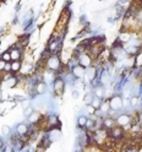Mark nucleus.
<instances>
[{
	"instance_id": "obj_27",
	"label": "nucleus",
	"mask_w": 142,
	"mask_h": 152,
	"mask_svg": "<svg viewBox=\"0 0 142 152\" xmlns=\"http://www.w3.org/2000/svg\"><path fill=\"white\" fill-rule=\"evenodd\" d=\"M87 112H88V113H91V114H94V113H96L97 110L94 109L92 106H87Z\"/></svg>"
},
{
	"instance_id": "obj_18",
	"label": "nucleus",
	"mask_w": 142,
	"mask_h": 152,
	"mask_svg": "<svg viewBox=\"0 0 142 152\" xmlns=\"http://www.w3.org/2000/svg\"><path fill=\"white\" fill-rule=\"evenodd\" d=\"M87 120H88V119L84 117V115H80V117L77 118V125H79L80 128H86Z\"/></svg>"
},
{
	"instance_id": "obj_16",
	"label": "nucleus",
	"mask_w": 142,
	"mask_h": 152,
	"mask_svg": "<svg viewBox=\"0 0 142 152\" xmlns=\"http://www.w3.org/2000/svg\"><path fill=\"white\" fill-rule=\"evenodd\" d=\"M100 83L102 85H107L109 81H110V74L108 72V71H104V72H102V75H100Z\"/></svg>"
},
{
	"instance_id": "obj_7",
	"label": "nucleus",
	"mask_w": 142,
	"mask_h": 152,
	"mask_svg": "<svg viewBox=\"0 0 142 152\" xmlns=\"http://www.w3.org/2000/svg\"><path fill=\"white\" fill-rule=\"evenodd\" d=\"M96 76H97V69L94 68V66H90V68L86 70V72H84L83 77L86 79L87 82H91V81H93L94 79H96Z\"/></svg>"
},
{
	"instance_id": "obj_9",
	"label": "nucleus",
	"mask_w": 142,
	"mask_h": 152,
	"mask_svg": "<svg viewBox=\"0 0 142 152\" xmlns=\"http://www.w3.org/2000/svg\"><path fill=\"white\" fill-rule=\"evenodd\" d=\"M28 131H30V129H28L27 124H25V123H20V124H17L16 126V132H17V135L18 136H25L28 134Z\"/></svg>"
},
{
	"instance_id": "obj_1",
	"label": "nucleus",
	"mask_w": 142,
	"mask_h": 152,
	"mask_svg": "<svg viewBox=\"0 0 142 152\" xmlns=\"http://www.w3.org/2000/svg\"><path fill=\"white\" fill-rule=\"evenodd\" d=\"M61 65L63 64H61V60L59 58V55L58 54H52L50 58L45 63V68L48 70H50V71H53V72H58L60 70V68H61Z\"/></svg>"
},
{
	"instance_id": "obj_19",
	"label": "nucleus",
	"mask_w": 142,
	"mask_h": 152,
	"mask_svg": "<svg viewBox=\"0 0 142 152\" xmlns=\"http://www.w3.org/2000/svg\"><path fill=\"white\" fill-rule=\"evenodd\" d=\"M100 113H109L110 110V106H109V101H106V102H102L100 104Z\"/></svg>"
},
{
	"instance_id": "obj_17",
	"label": "nucleus",
	"mask_w": 142,
	"mask_h": 152,
	"mask_svg": "<svg viewBox=\"0 0 142 152\" xmlns=\"http://www.w3.org/2000/svg\"><path fill=\"white\" fill-rule=\"evenodd\" d=\"M94 94H96V97L97 98H103L104 96H106V92H104V88L102 86H98L96 90H94Z\"/></svg>"
},
{
	"instance_id": "obj_21",
	"label": "nucleus",
	"mask_w": 142,
	"mask_h": 152,
	"mask_svg": "<svg viewBox=\"0 0 142 152\" xmlns=\"http://www.w3.org/2000/svg\"><path fill=\"white\" fill-rule=\"evenodd\" d=\"M0 59H3V60H4V61H6V63L11 61V55H10V52H9V50L4 52V53L1 54V58H0Z\"/></svg>"
},
{
	"instance_id": "obj_5",
	"label": "nucleus",
	"mask_w": 142,
	"mask_h": 152,
	"mask_svg": "<svg viewBox=\"0 0 142 152\" xmlns=\"http://www.w3.org/2000/svg\"><path fill=\"white\" fill-rule=\"evenodd\" d=\"M64 87H65V82L61 77H58L54 80V83H53V90H54V93L58 94V96H61L63 92H64Z\"/></svg>"
},
{
	"instance_id": "obj_29",
	"label": "nucleus",
	"mask_w": 142,
	"mask_h": 152,
	"mask_svg": "<svg viewBox=\"0 0 142 152\" xmlns=\"http://www.w3.org/2000/svg\"><path fill=\"white\" fill-rule=\"evenodd\" d=\"M138 119H140V121L142 123V112H141V113L138 114Z\"/></svg>"
},
{
	"instance_id": "obj_8",
	"label": "nucleus",
	"mask_w": 142,
	"mask_h": 152,
	"mask_svg": "<svg viewBox=\"0 0 142 152\" xmlns=\"http://www.w3.org/2000/svg\"><path fill=\"white\" fill-rule=\"evenodd\" d=\"M9 52H10V55H11V61H21V56H22L21 49L12 47V48L9 49Z\"/></svg>"
},
{
	"instance_id": "obj_10",
	"label": "nucleus",
	"mask_w": 142,
	"mask_h": 152,
	"mask_svg": "<svg viewBox=\"0 0 142 152\" xmlns=\"http://www.w3.org/2000/svg\"><path fill=\"white\" fill-rule=\"evenodd\" d=\"M103 128L106 129V130H110V129H113L114 126H117V121H115V119L114 118H110V117H108V118H106L103 120Z\"/></svg>"
},
{
	"instance_id": "obj_28",
	"label": "nucleus",
	"mask_w": 142,
	"mask_h": 152,
	"mask_svg": "<svg viewBox=\"0 0 142 152\" xmlns=\"http://www.w3.org/2000/svg\"><path fill=\"white\" fill-rule=\"evenodd\" d=\"M1 148H4V141L3 139H0V151H1Z\"/></svg>"
},
{
	"instance_id": "obj_12",
	"label": "nucleus",
	"mask_w": 142,
	"mask_h": 152,
	"mask_svg": "<svg viewBox=\"0 0 142 152\" xmlns=\"http://www.w3.org/2000/svg\"><path fill=\"white\" fill-rule=\"evenodd\" d=\"M34 92L37 94H44L47 92V83L44 81H39L34 86Z\"/></svg>"
},
{
	"instance_id": "obj_13",
	"label": "nucleus",
	"mask_w": 142,
	"mask_h": 152,
	"mask_svg": "<svg viewBox=\"0 0 142 152\" xmlns=\"http://www.w3.org/2000/svg\"><path fill=\"white\" fill-rule=\"evenodd\" d=\"M61 137V132H60V130L59 129H56V128H54V129H52L50 130V132H49V140H50V142L52 141H55V140H58V139H60Z\"/></svg>"
},
{
	"instance_id": "obj_14",
	"label": "nucleus",
	"mask_w": 142,
	"mask_h": 152,
	"mask_svg": "<svg viewBox=\"0 0 142 152\" xmlns=\"http://www.w3.org/2000/svg\"><path fill=\"white\" fill-rule=\"evenodd\" d=\"M131 41V32H120L119 34V43H127Z\"/></svg>"
},
{
	"instance_id": "obj_3",
	"label": "nucleus",
	"mask_w": 142,
	"mask_h": 152,
	"mask_svg": "<svg viewBox=\"0 0 142 152\" xmlns=\"http://www.w3.org/2000/svg\"><path fill=\"white\" fill-rule=\"evenodd\" d=\"M115 121H117V125L118 126L124 128V126L131 124L132 118H131V115H129V114H120V115H118L115 118Z\"/></svg>"
},
{
	"instance_id": "obj_25",
	"label": "nucleus",
	"mask_w": 142,
	"mask_h": 152,
	"mask_svg": "<svg viewBox=\"0 0 142 152\" xmlns=\"http://www.w3.org/2000/svg\"><path fill=\"white\" fill-rule=\"evenodd\" d=\"M130 103H131V106H132V107H135L136 104L138 103V98H137V97H132V98H131V102H130Z\"/></svg>"
},
{
	"instance_id": "obj_11",
	"label": "nucleus",
	"mask_w": 142,
	"mask_h": 152,
	"mask_svg": "<svg viewBox=\"0 0 142 152\" xmlns=\"http://www.w3.org/2000/svg\"><path fill=\"white\" fill-rule=\"evenodd\" d=\"M84 72H86V69H83L82 66H80L79 64L72 68V75L75 76V77H77V79L83 77V76H84Z\"/></svg>"
},
{
	"instance_id": "obj_15",
	"label": "nucleus",
	"mask_w": 142,
	"mask_h": 152,
	"mask_svg": "<svg viewBox=\"0 0 142 152\" xmlns=\"http://www.w3.org/2000/svg\"><path fill=\"white\" fill-rule=\"evenodd\" d=\"M22 63L21 61H11V74H17L21 71Z\"/></svg>"
},
{
	"instance_id": "obj_30",
	"label": "nucleus",
	"mask_w": 142,
	"mask_h": 152,
	"mask_svg": "<svg viewBox=\"0 0 142 152\" xmlns=\"http://www.w3.org/2000/svg\"><path fill=\"white\" fill-rule=\"evenodd\" d=\"M0 152H3V151H0Z\"/></svg>"
},
{
	"instance_id": "obj_2",
	"label": "nucleus",
	"mask_w": 142,
	"mask_h": 152,
	"mask_svg": "<svg viewBox=\"0 0 142 152\" xmlns=\"http://www.w3.org/2000/svg\"><path fill=\"white\" fill-rule=\"evenodd\" d=\"M77 61H79L80 66H82L83 69H86V68H90L93 64V58L88 52H86V53H82L77 56Z\"/></svg>"
},
{
	"instance_id": "obj_23",
	"label": "nucleus",
	"mask_w": 142,
	"mask_h": 152,
	"mask_svg": "<svg viewBox=\"0 0 142 152\" xmlns=\"http://www.w3.org/2000/svg\"><path fill=\"white\" fill-rule=\"evenodd\" d=\"M1 132L4 135H10V132H11V129L9 128L7 125H4L3 128H1Z\"/></svg>"
},
{
	"instance_id": "obj_22",
	"label": "nucleus",
	"mask_w": 142,
	"mask_h": 152,
	"mask_svg": "<svg viewBox=\"0 0 142 152\" xmlns=\"http://www.w3.org/2000/svg\"><path fill=\"white\" fill-rule=\"evenodd\" d=\"M93 94H91V93H87L86 94V97H84V104L86 106H91V103H92V101H93Z\"/></svg>"
},
{
	"instance_id": "obj_20",
	"label": "nucleus",
	"mask_w": 142,
	"mask_h": 152,
	"mask_svg": "<svg viewBox=\"0 0 142 152\" xmlns=\"http://www.w3.org/2000/svg\"><path fill=\"white\" fill-rule=\"evenodd\" d=\"M100 104H102V101H100V98H97V97H94L93 98V101H92V103H91V106L94 108V109H99L100 108Z\"/></svg>"
},
{
	"instance_id": "obj_4",
	"label": "nucleus",
	"mask_w": 142,
	"mask_h": 152,
	"mask_svg": "<svg viewBox=\"0 0 142 152\" xmlns=\"http://www.w3.org/2000/svg\"><path fill=\"white\" fill-rule=\"evenodd\" d=\"M109 106H110V109L111 110H115L118 112L119 109L122 108V98L121 96H114L109 99Z\"/></svg>"
},
{
	"instance_id": "obj_6",
	"label": "nucleus",
	"mask_w": 142,
	"mask_h": 152,
	"mask_svg": "<svg viewBox=\"0 0 142 152\" xmlns=\"http://www.w3.org/2000/svg\"><path fill=\"white\" fill-rule=\"evenodd\" d=\"M42 119H43V117H42L41 112H38V110H33L31 113V115L28 117V120H30V123H31V124H33V125L39 124V123L42 121Z\"/></svg>"
},
{
	"instance_id": "obj_26",
	"label": "nucleus",
	"mask_w": 142,
	"mask_h": 152,
	"mask_svg": "<svg viewBox=\"0 0 142 152\" xmlns=\"http://www.w3.org/2000/svg\"><path fill=\"white\" fill-rule=\"evenodd\" d=\"M3 152H14V147L12 146H5L3 148Z\"/></svg>"
},
{
	"instance_id": "obj_24",
	"label": "nucleus",
	"mask_w": 142,
	"mask_h": 152,
	"mask_svg": "<svg viewBox=\"0 0 142 152\" xmlns=\"http://www.w3.org/2000/svg\"><path fill=\"white\" fill-rule=\"evenodd\" d=\"M6 64H7L6 61H4L3 59H0V72L5 70V66H6Z\"/></svg>"
}]
</instances>
